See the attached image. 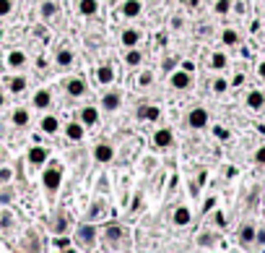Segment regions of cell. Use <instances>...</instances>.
I'll list each match as a JSON object with an SVG mask.
<instances>
[{
	"instance_id": "cell-30",
	"label": "cell",
	"mask_w": 265,
	"mask_h": 253,
	"mask_svg": "<svg viewBox=\"0 0 265 253\" xmlns=\"http://www.w3.org/2000/svg\"><path fill=\"white\" fill-rule=\"evenodd\" d=\"M226 66H229L226 52H213V55H211V68H213V71H224Z\"/></svg>"
},
{
	"instance_id": "cell-38",
	"label": "cell",
	"mask_w": 265,
	"mask_h": 253,
	"mask_svg": "<svg viewBox=\"0 0 265 253\" xmlns=\"http://www.w3.org/2000/svg\"><path fill=\"white\" fill-rule=\"evenodd\" d=\"M11 201H13V191H11L8 185H0V204L6 206V204H11Z\"/></svg>"
},
{
	"instance_id": "cell-6",
	"label": "cell",
	"mask_w": 265,
	"mask_h": 253,
	"mask_svg": "<svg viewBox=\"0 0 265 253\" xmlns=\"http://www.w3.org/2000/svg\"><path fill=\"white\" fill-rule=\"evenodd\" d=\"M102 235H104V240L109 245H122V240H128V230H125L122 225H107Z\"/></svg>"
},
{
	"instance_id": "cell-9",
	"label": "cell",
	"mask_w": 265,
	"mask_h": 253,
	"mask_svg": "<svg viewBox=\"0 0 265 253\" xmlns=\"http://www.w3.org/2000/svg\"><path fill=\"white\" fill-rule=\"evenodd\" d=\"M31 107L34 110H50L52 107V92L50 89H37L31 94Z\"/></svg>"
},
{
	"instance_id": "cell-1",
	"label": "cell",
	"mask_w": 265,
	"mask_h": 253,
	"mask_svg": "<svg viewBox=\"0 0 265 253\" xmlns=\"http://www.w3.org/2000/svg\"><path fill=\"white\" fill-rule=\"evenodd\" d=\"M97 237H99V227L94 222H81L75 227V235H73V245L78 248H94L97 245Z\"/></svg>"
},
{
	"instance_id": "cell-27",
	"label": "cell",
	"mask_w": 265,
	"mask_h": 253,
	"mask_svg": "<svg viewBox=\"0 0 265 253\" xmlns=\"http://www.w3.org/2000/svg\"><path fill=\"white\" fill-rule=\"evenodd\" d=\"M255 232H257L255 225H249V222H247V225H242V230H239V243H242V245H252V243H255Z\"/></svg>"
},
{
	"instance_id": "cell-21",
	"label": "cell",
	"mask_w": 265,
	"mask_h": 253,
	"mask_svg": "<svg viewBox=\"0 0 265 253\" xmlns=\"http://www.w3.org/2000/svg\"><path fill=\"white\" fill-rule=\"evenodd\" d=\"M75 11L81 13V16L91 19V16H97V13H99V0H78Z\"/></svg>"
},
{
	"instance_id": "cell-18",
	"label": "cell",
	"mask_w": 265,
	"mask_h": 253,
	"mask_svg": "<svg viewBox=\"0 0 265 253\" xmlns=\"http://www.w3.org/2000/svg\"><path fill=\"white\" fill-rule=\"evenodd\" d=\"M78 120H81L86 128L97 125V123H99V107H94V105H86V107H81V112H78Z\"/></svg>"
},
{
	"instance_id": "cell-17",
	"label": "cell",
	"mask_w": 265,
	"mask_h": 253,
	"mask_svg": "<svg viewBox=\"0 0 265 253\" xmlns=\"http://www.w3.org/2000/svg\"><path fill=\"white\" fill-rule=\"evenodd\" d=\"M11 123H13L16 128H29V125H31V110H29V107H16V110L11 112Z\"/></svg>"
},
{
	"instance_id": "cell-3",
	"label": "cell",
	"mask_w": 265,
	"mask_h": 253,
	"mask_svg": "<svg viewBox=\"0 0 265 253\" xmlns=\"http://www.w3.org/2000/svg\"><path fill=\"white\" fill-rule=\"evenodd\" d=\"M169 86L177 89V92H187V89L193 86L190 68H174V71H169Z\"/></svg>"
},
{
	"instance_id": "cell-20",
	"label": "cell",
	"mask_w": 265,
	"mask_h": 253,
	"mask_svg": "<svg viewBox=\"0 0 265 253\" xmlns=\"http://www.w3.org/2000/svg\"><path fill=\"white\" fill-rule=\"evenodd\" d=\"M171 222H174V227H187L193 222V212L187 209V206H177V209L171 212Z\"/></svg>"
},
{
	"instance_id": "cell-39",
	"label": "cell",
	"mask_w": 265,
	"mask_h": 253,
	"mask_svg": "<svg viewBox=\"0 0 265 253\" xmlns=\"http://www.w3.org/2000/svg\"><path fill=\"white\" fill-rule=\"evenodd\" d=\"M13 13V0H0V19H6Z\"/></svg>"
},
{
	"instance_id": "cell-51",
	"label": "cell",
	"mask_w": 265,
	"mask_h": 253,
	"mask_svg": "<svg viewBox=\"0 0 265 253\" xmlns=\"http://www.w3.org/2000/svg\"><path fill=\"white\" fill-rule=\"evenodd\" d=\"M3 107H6V94L0 92V110H3Z\"/></svg>"
},
{
	"instance_id": "cell-16",
	"label": "cell",
	"mask_w": 265,
	"mask_h": 253,
	"mask_svg": "<svg viewBox=\"0 0 265 253\" xmlns=\"http://www.w3.org/2000/svg\"><path fill=\"white\" fill-rule=\"evenodd\" d=\"M47 157H50V152H47L44 146H31L29 152H26V159H29L31 167H42L44 162H47Z\"/></svg>"
},
{
	"instance_id": "cell-34",
	"label": "cell",
	"mask_w": 265,
	"mask_h": 253,
	"mask_svg": "<svg viewBox=\"0 0 265 253\" xmlns=\"http://www.w3.org/2000/svg\"><path fill=\"white\" fill-rule=\"evenodd\" d=\"M52 232H55V235L68 232V219H65V217H55V222H52Z\"/></svg>"
},
{
	"instance_id": "cell-40",
	"label": "cell",
	"mask_w": 265,
	"mask_h": 253,
	"mask_svg": "<svg viewBox=\"0 0 265 253\" xmlns=\"http://www.w3.org/2000/svg\"><path fill=\"white\" fill-rule=\"evenodd\" d=\"M226 89H229V81H226V79H221V76H218V79L213 81V92H216V94H224Z\"/></svg>"
},
{
	"instance_id": "cell-14",
	"label": "cell",
	"mask_w": 265,
	"mask_h": 253,
	"mask_svg": "<svg viewBox=\"0 0 265 253\" xmlns=\"http://www.w3.org/2000/svg\"><path fill=\"white\" fill-rule=\"evenodd\" d=\"M122 107V94L120 92H107L102 94V110L104 112H117Z\"/></svg>"
},
{
	"instance_id": "cell-5",
	"label": "cell",
	"mask_w": 265,
	"mask_h": 253,
	"mask_svg": "<svg viewBox=\"0 0 265 253\" xmlns=\"http://www.w3.org/2000/svg\"><path fill=\"white\" fill-rule=\"evenodd\" d=\"M65 94L73 97V99L89 94V84H86V79H83V76H73V79H68V81H65Z\"/></svg>"
},
{
	"instance_id": "cell-42",
	"label": "cell",
	"mask_w": 265,
	"mask_h": 253,
	"mask_svg": "<svg viewBox=\"0 0 265 253\" xmlns=\"http://www.w3.org/2000/svg\"><path fill=\"white\" fill-rule=\"evenodd\" d=\"M99 212H104V204L102 201H94V206H91V212H89V219H94Z\"/></svg>"
},
{
	"instance_id": "cell-41",
	"label": "cell",
	"mask_w": 265,
	"mask_h": 253,
	"mask_svg": "<svg viewBox=\"0 0 265 253\" xmlns=\"http://www.w3.org/2000/svg\"><path fill=\"white\" fill-rule=\"evenodd\" d=\"M255 165L265 167V146H260V149H257V152H255Z\"/></svg>"
},
{
	"instance_id": "cell-36",
	"label": "cell",
	"mask_w": 265,
	"mask_h": 253,
	"mask_svg": "<svg viewBox=\"0 0 265 253\" xmlns=\"http://www.w3.org/2000/svg\"><path fill=\"white\" fill-rule=\"evenodd\" d=\"M151 84H153V73H151V71L138 73V86H140V89H148Z\"/></svg>"
},
{
	"instance_id": "cell-26",
	"label": "cell",
	"mask_w": 265,
	"mask_h": 253,
	"mask_svg": "<svg viewBox=\"0 0 265 253\" xmlns=\"http://www.w3.org/2000/svg\"><path fill=\"white\" fill-rule=\"evenodd\" d=\"M26 89H29L26 76H11V79H8V92H11V94H24Z\"/></svg>"
},
{
	"instance_id": "cell-8",
	"label": "cell",
	"mask_w": 265,
	"mask_h": 253,
	"mask_svg": "<svg viewBox=\"0 0 265 253\" xmlns=\"http://www.w3.org/2000/svg\"><path fill=\"white\" fill-rule=\"evenodd\" d=\"M115 159V146L107 144V141H99L94 146V162H99V165H109V162Z\"/></svg>"
},
{
	"instance_id": "cell-2",
	"label": "cell",
	"mask_w": 265,
	"mask_h": 253,
	"mask_svg": "<svg viewBox=\"0 0 265 253\" xmlns=\"http://www.w3.org/2000/svg\"><path fill=\"white\" fill-rule=\"evenodd\" d=\"M42 185L47 193H57L62 185V167L60 165H50L42 170Z\"/></svg>"
},
{
	"instance_id": "cell-43",
	"label": "cell",
	"mask_w": 265,
	"mask_h": 253,
	"mask_svg": "<svg viewBox=\"0 0 265 253\" xmlns=\"http://www.w3.org/2000/svg\"><path fill=\"white\" fill-rule=\"evenodd\" d=\"M213 133H216V139H221V141H226V139H229V131H226V128H221V125H218Z\"/></svg>"
},
{
	"instance_id": "cell-31",
	"label": "cell",
	"mask_w": 265,
	"mask_h": 253,
	"mask_svg": "<svg viewBox=\"0 0 265 253\" xmlns=\"http://www.w3.org/2000/svg\"><path fill=\"white\" fill-rule=\"evenodd\" d=\"M52 248H55V250H70V248H73V240H70L65 232H62V235H55Z\"/></svg>"
},
{
	"instance_id": "cell-19",
	"label": "cell",
	"mask_w": 265,
	"mask_h": 253,
	"mask_svg": "<svg viewBox=\"0 0 265 253\" xmlns=\"http://www.w3.org/2000/svg\"><path fill=\"white\" fill-rule=\"evenodd\" d=\"M75 63V52L70 50V47H60L57 52H55V66L57 68H70Z\"/></svg>"
},
{
	"instance_id": "cell-29",
	"label": "cell",
	"mask_w": 265,
	"mask_h": 253,
	"mask_svg": "<svg viewBox=\"0 0 265 253\" xmlns=\"http://www.w3.org/2000/svg\"><path fill=\"white\" fill-rule=\"evenodd\" d=\"M221 42L226 44V47H237V44L242 42V37H239L237 29H224V32H221Z\"/></svg>"
},
{
	"instance_id": "cell-28",
	"label": "cell",
	"mask_w": 265,
	"mask_h": 253,
	"mask_svg": "<svg viewBox=\"0 0 265 253\" xmlns=\"http://www.w3.org/2000/svg\"><path fill=\"white\" fill-rule=\"evenodd\" d=\"M57 11H60V8H57L55 0H42V3H39V13H42V19H47V21L55 19Z\"/></svg>"
},
{
	"instance_id": "cell-33",
	"label": "cell",
	"mask_w": 265,
	"mask_h": 253,
	"mask_svg": "<svg viewBox=\"0 0 265 253\" xmlns=\"http://www.w3.org/2000/svg\"><path fill=\"white\" fill-rule=\"evenodd\" d=\"M234 8V3L231 0H216V6H213V11L218 13V16H226V13Z\"/></svg>"
},
{
	"instance_id": "cell-53",
	"label": "cell",
	"mask_w": 265,
	"mask_h": 253,
	"mask_svg": "<svg viewBox=\"0 0 265 253\" xmlns=\"http://www.w3.org/2000/svg\"><path fill=\"white\" fill-rule=\"evenodd\" d=\"M112 3H117V0H112Z\"/></svg>"
},
{
	"instance_id": "cell-52",
	"label": "cell",
	"mask_w": 265,
	"mask_h": 253,
	"mask_svg": "<svg viewBox=\"0 0 265 253\" xmlns=\"http://www.w3.org/2000/svg\"><path fill=\"white\" fill-rule=\"evenodd\" d=\"M0 157H3V144H0Z\"/></svg>"
},
{
	"instance_id": "cell-48",
	"label": "cell",
	"mask_w": 265,
	"mask_h": 253,
	"mask_svg": "<svg viewBox=\"0 0 265 253\" xmlns=\"http://www.w3.org/2000/svg\"><path fill=\"white\" fill-rule=\"evenodd\" d=\"M257 76L265 81V60H262V63H257Z\"/></svg>"
},
{
	"instance_id": "cell-12",
	"label": "cell",
	"mask_w": 265,
	"mask_h": 253,
	"mask_svg": "<svg viewBox=\"0 0 265 253\" xmlns=\"http://www.w3.org/2000/svg\"><path fill=\"white\" fill-rule=\"evenodd\" d=\"M62 133H65L68 141L78 144V141H83V136H86V125L81 120H73V123H68L65 128H62Z\"/></svg>"
},
{
	"instance_id": "cell-15",
	"label": "cell",
	"mask_w": 265,
	"mask_h": 253,
	"mask_svg": "<svg viewBox=\"0 0 265 253\" xmlns=\"http://www.w3.org/2000/svg\"><path fill=\"white\" fill-rule=\"evenodd\" d=\"M135 115H138V120H143V123H156L161 117V110L156 105H140L135 110Z\"/></svg>"
},
{
	"instance_id": "cell-7",
	"label": "cell",
	"mask_w": 265,
	"mask_h": 253,
	"mask_svg": "<svg viewBox=\"0 0 265 253\" xmlns=\"http://www.w3.org/2000/svg\"><path fill=\"white\" fill-rule=\"evenodd\" d=\"M151 141H153L156 149H171L174 146V131L171 128H159V131H153Z\"/></svg>"
},
{
	"instance_id": "cell-10",
	"label": "cell",
	"mask_w": 265,
	"mask_h": 253,
	"mask_svg": "<svg viewBox=\"0 0 265 253\" xmlns=\"http://www.w3.org/2000/svg\"><path fill=\"white\" fill-rule=\"evenodd\" d=\"M143 13V3L140 0H122L120 3V16L122 19H138Z\"/></svg>"
},
{
	"instance_id": "cell-24",
	"label": "cell",
	"mask_w": 265,
	"mask_h": 253,
	"mask_svg": "<svg viewBox=\"0 0 265 253\" xmlns=\"http://www.w3.org/2000/svg\"><path fill=\"white\" fill-rule=\"evenodd\" d=\"M247 107H249V110H262V107H265V92H260V89H252V92L247 94Z\"/></svg>"
},
{
	"instance_id": "cell-13",
	"label": "cell",
	"mask_w": 265,
	"mask_h": 253,
	"mask_svg": "<svg viewBox=\"0 0 265 253\" xmlns=\"http://www.w3.org/2000/svg\"><path fill=\"white\" fill-rule=\"evenodd\" d=\"M26 63H29V57H26L24 50H11V52L6 55V66H8L11 71H24Z\"/></svg>"
},
{
	"instance_id": "cell-11",
	"label": "cell",
	"mask_w": 265,
	"mask_h": 253,
	"mask_svg": "<svg viewBox=\"0 0 265 253\" xmlns=\"http://www.w3.org/2000/svg\"><path fill=\"white\" fill-rule=\"evenodd\" d=\"M140 39H143V32H140V29H122V32H120V44L125 50H128V47H138Z\"/></svg>"
},
{
	"instance_id": "cell-44",
	"label": "cell",
	"mask_w": 265,
	"mask_h": 253,
	"mask_svg": "<svg viewBox=\"0 0 265 253\" xmlns=\"http://www.w3.org/2000/svg\"><path fill=\"white\" fill-rule=\"evenodd\" d=\"M213 222H216L218 227H226V217H224L221 212H216V214H213Z\"/></svg>"
},
{
	"instance_id": "cell-37",
	"label": "cell",
	"mask_w": 265,
	"mask_h": 253,
	"mask_svg": "<svg viewBox=\"0 0 265 253\" xmlns=\"http://www.w3.org/2000/svg\"><path fill=\"white\" fill-rule=\"evenodd\" d=\"M11 180H13V167L3 165L0 167V185H11Z\"/></svg>"
},
{
	"instance_id": "cell-50",
	"label": "cell",
	"mask_w": 265,
	"mask_h": 253,
	"mask_svg": "<svg viewBox=\"0 0 265 253\" xmlns=\"http://www.w3.org/2000/svg\"><path fill=\"white\" fill-rule=\"evenodd\" d=\"M185 3L190 6V8H198V6H200V0H185Z\"/></svg>"
},
{
	"instance_id": "cell-45",
	"label": "cell",
	"mask_w": 265,
	"mask_h": 253,
	"mask_svg": "<svg viewBox=\"0 0 265 253\" xmlns=\"http://www.w3.org/2000/svg\"><path fill=\"white\" fill-rule=\"evenodd\" d=\"M255 243H257V245H265V227H260V230L255 232Z\"/></svg>"
},
{
	"instance_id": "cell-47",
	"label": "cell",
	"mask_w": 265,
	"mask_h": 253,
	"mask_svg": "<svg viewBox=\"0 0 265 253\" xmlns=\"http://www.w3.org/2000/svg\"><path fill=\"white\" fill-rule=\"evenodd\" d=\"M182 16H174V19H171V29H182Z\"/></svg>"
},
{
	"instance_id": "cell-25",
	"label": "cell",
	"mask_w": 265,
	"mask_h": 253,
	"mask_svg": "<svg viewBox=\"0 0 265 253\" xmlns=\"http://www.w3.org/2000/svg\"><path fill=\"white\" fill-rule=\"evenodd\" d=\"M97 81H99V86H109L115 81V68L112 66H99L97 68Z\"/></svg>"
},
{
	"instance_id": "cell-23",
	"label": "cell",
	"mask_w": 265,
	"mask_h": 253,
	"mask_svg": "<svg viewBox=\"0 0 265 253\" xmlns=\"http://www.w3.org/2000/svg\"><path fill=\"white\" fill-rule=\"evenodd\" d=\"M122 60L128 68H138V66H143V52L138 47H128V52H122Z\"/></svg>"
},
{
	"instance_id": "cell-4",
	"label": "cell",
	"mask_w": 265,
	"mask_h": 253,
	"mask_svg": "<svg viewBox=\"0 0 265 253\" xmlns=\"http://www.w3.org/2000/svg\"><path fill=\"white\" fill-rule=\"evenodd\" d=\"M211 123V115L206 107H193L190 112H187V125H190L193 131H203Z\"/></svg>"
},
{
	"instance_id": "cell-35",
	"label": "cell",
	"mask_w": 265,
	"mask_h": 253,
	"mask_svg": "<svg viewBox=\"0 0 265 253\" xmlns=\"http://www.w3.org/2000/svg\"><path fill=\"white\" fill-rule=\"evenodd\" d=\"M216 240H218L216 235H211V232H203V235L198 237V245H203V248H213V245H216Z\"/></svg>"
},
{
	"instance_id": "cell-32",
	"label": "cell",
	"mask_w": 265,
	"mask_h": 253,
	"mask_svg": "<svg viewBox=\"0 0 265 253\" xmlns=\"http://www.w3.org/2000/svg\"><path fill=\"white\" fill-rule=\"evenodd\" d=\"M13 219H16V217H13L11 212H0V230H3V232H11L13 225H16Z\"/></svg>"
},
{
	"instance_id": "cell-46",
	"label": "cell",
	"mask_w": 265,
	"mask_h": 253,
	"mask_svg": "<svg viewBox=\"0 0 265 253\" xmlns=\"http://www.w3.org/2000/svg\"><path fill=\"white\" fill-rule=\"evenodd\" d=\"M174 66H177V57H166V63H164V71L169 73V71H174Z\"/></svg>"
},
{
	"instance_id": "cell-49",
	"label": "cell",
	"mask_w": 265,
	"mask_h": 253,
	"mask_svg": "<svg viewBox=\"0 0 265 253\" xmlns=\"http://www.w3.org/2000/svg\"><path fill=\"white\" fill-rule=\"evenodd\" d=\"M213 204H216V201H213V199H208V201H206V206H203V209H206V212H211V209H213Z\"/></svg>"
},
{
	"instance_id": "cell-22",
	"label": "cell",
	"mask_w": 265,
	"mask_h": 253,
	"mask_svg": "<svg viewBox=\"0 0 265 253\" xmlns=\"http://www.w3.org/2000/svg\"><path fill=\"white\" fill-rule=\"evenodd\" d=\"M39 128H42V133H47V136H55V133L60 131V117L57 115H44L39 120Z\"/></svg>"
}]
</instances>
